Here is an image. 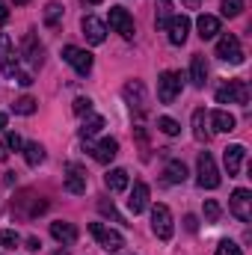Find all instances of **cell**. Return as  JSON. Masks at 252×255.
I'll return each instance as SVG.
<instances>
[{
    "instance_id": "74e56055",
    "label": "cell",
    "mask_w": 252,
    "mask_h": 255,
    "mask_svg": "<svg viewBox=\"0 0 252 255\" xmlns=\"http://www.w3.org/2000/svg\"><path fill=\"white\" fill-rule=\"evenodd\" d=\"M9 21V9H6V0H0V27Z\"/></svg>"
},
{
    "instance_id": "7c38bea8",
    "label": "cell",
    "mask_w": 252,
    "mask_h": 255,
    "mask_svg": "<svg viewBox=\"0 0 252 255\" xmlns=\"http://www.w3.org/2000/svg\"><path fill=\"white\" fill-rule=\"evenodd\" d=\"M65 190L74 193V196H83L86 193V169L77 166V163H68L65 166Z\"/></svg>"
},
{
    "instance_id": "8fae6325",
    "label": "cell",
    "mask_w": 252,
    "mask_h": 255,
    "mask_svg": "<svg viewBox=\"0 0 252 255\" xmlns=\"http://www.w3.org/2000/svg\"><path fill=\"white\" fill-rule=\"evenodd\" d=\"M80 27H83V36H86L89 45H104V39H107V27H104V21H98L95 15H86V18L80 21Z\"/></svg>"
},
{
    "instance_id": "5bb4252c",
    "label": "cell",
    "mask_w": 252,
    "mask_h": 255,
    "mask_svg": "<svg viewBox=\"0 0 252 255\" xmlns=\"http://www.w3.org/2000/svg\"><path fill=\"white\" fill-rule=\"evenodd\" d=\"M244 157H247V148H244L241 142H235V145H229V148L223 151V163H226V172H229V178H235V175L241 172V163H244Z\"/></svg>"
},
{
    "instance_id": "7bdbcfd3",
    "label": "cell",
    "mask_w": 252,
    "mask_h": 255,
    "mask_svg": "<svg viewBox=\"0 0 252 255\" xmlns=\"http://www.w3.org/2000/svg\"><path fill=\"white\" fill-rule=\"evenodd\" d=\"M12 3H15V6H24V3H30V0H12Z\"/></svg>"
},
{
    "instance_id": "ab89813d",
    "label": "cell",
    "mask_w": 252,
    "mask_h": 255,
    "mask_svg": "<svg viewBox=\"0 0 252 255\" xmlns=\"http://www.w3.org/2000/svg\"><path fill=\"white\" fill-rule=\"evenodd\" d=\"M39 247H42V244H39V241H36V238H30V241H27V250H33V253H36V250H39Z\"/></svg>"
},
{
    "instance_id": "30bf717a",
    "label": "cell",
    "mask_w": 252,
    "mask_h": 255,
    "mask_svg": "<svg viewBox=\"0 0 252 255\" xmlns=\"http://www.w3.org/2000/svg\"><path fill=\"white\" fill-rule=\"evenodd\" d=\"M0 68L6 77H15L18 74V57H15V48H12V39L0 33Z\"/></svg>"
},
{
    "instance_id": "1f68e13d",
    "label": "cell",
    "mask_w": 252,
    "mask_h": 255,
    "mask_svg": "<svg viewBox=\"0 0 252 255\" xmlns=\"http://www.w3.org/2000/svg\"><path fill=\"white\" fill-rule=\"evenodd\" d=\"M220 214H223V211H220V205H217L214 199H205V220H208V223H217V220H220Z\"/></svg>"
},
{
    "instance_id": "d6986e66",
    "label": "cell",
    "mask_w": 252,
    "mask_h": 255,
    "mask_svg": "<svg viewBox=\"0 0 252 255\" xmlns=\"http://www.w3.org/2000/svg\"><path fill=\"white\" fill-rule=\"evenodd\" d=\"M51 235H54V241H60V244H65V247L77 241V229H74L71 223H63V220L51 223Z\"/></svg>"
},
{
    "instance_id": "2e32d148",
    "label": "cell",
    "mask_w": 252,
    "mask_h": 255,
    "mask_svg": "<svg viewBox=\"0 0 252 255\" xmlns=\"http://www.w3.org/2000/svg\"><path fill=\"white\" fill-rule=\"evenodd\" d=\"M127 208H130V214H133V217H136V214H142V211L148 208V184H145V181H136V184H133L130 199H127Z\"/></svg>"
},
{
    "instance_id": "ffe728a7",
    "label": "cell",
    "mask_w": 252,
    "mask_h": 255,
    "mask_svg": "<svg viewBox=\"0 0 252 255\" xmlns=\"http://www.w3.org/2000/svg\"><path fill=\"white\" fill-rule=\"evenodd\" d=\"M211 125H214V130H220V133H232L238 128V119L229 110H214L211 113Z\"/></svg>"
},
{
    "instance_id": "52a82bcc",
    "label": "cell",
    "mask_w": 252,
    "mask_h": 255,
    "mask_svg": "<svg viewBox=\"0 0 252 255\" xmlns=\"http://www.w3.org/2000/svg\"><path fill=\"white\" fill-rule=\"evenodd\" d=\"M63 60L71 65L77 74H89V71H92V54L83 51V48H77V45H65L63 48Z\"/></svg>"
},
{
    "instance_id": "d6a6232c",
    "label": "cell",
    "mask_w": 252,
    "mask_h": 255,
    "mask_svg": "<svg viewBox=\"0 0 252 255\" xmlns=\"http://www.w3.org/2000/svg\"><path fill=\"white\" fill-rule=\"evenodd\" d=\"M0 244H3V250H15L18 247V235L12 229H3L0 232Z\"/></svg>"
},
{
    "instance_id": "f1b7e54d",
    "label": "cell",
    "mask_w": 252,
    "mask_h": 255,
    "mask_svg": "<svg viewBox=\"0 0 252 255\" xmlns=\"http://www.w3.org/2000/svg\"><path fill=\"white\" fill-rule=\"evenodd\" d=\"M220 9H223V15H226V18H238V15L244 12V0H223V6H220Z\"/></svg>"
},
{
    "instance_id": "f546056e",
    "label": "cell",
    "mask_w": 252,
    "mask_h": 255,
    "mask_svg": "<svg viewBox=\"0 0 252 255\" xmlns=\"http://www.w3.org/2000/svg\"><path fill=\"white\" fill-rule=\"evenodd\" d=\"M172 3L169 0H157V27H166V21L172 18Z\"/></svg>"
},
{
    "instance_id": "277c9868",
    "label": "cell",
    "mask_w": 252,
    "mask_h": 255,
    "mask_svg": "<svg viewBox=\"0 0 252 255\" xmlns=\"http://www.w3.org/2000/svg\"><path fill=\"white\" fill-rule=\"evenodd\" d=\"M151 232L157 235V241H172V232H175V226H172V211L166 208V205H154L151 208Z\"/></svg>"
},
{
    "instance_id": "7402d4cb",
    "label": "cell",
    "mask_w": 252,
    "mask_h": 255,
    "mask_svg": "<svg viewBox=\"0 0 252 255\" xmlns=\"http://www.w3.org/2000/svg\"><path fill=\"white\" fill-rule=\"evenodd\" d=\"M163 175H166V184H184L187 181V166L181 160H169Z\"/></svg>"
},
{
    "instance_id": "44dd1931",
    "label": "cell",
    "mask_w": 252,
    "mask_h": 255,
    "mask_svg": "<svg viewBox=\"0 0 252 255\" xmlns=\"http://www.w3.org/2000/svg\"><path fill=\"white\" fill-rule=\"evenodd\" d=\"M104 184H107V190H110V193L127 190V184H130V178H127V169H110V172L104 175Z\"/></svg>"
},
{
    "instance_id": "ac0fdd59",
    "label": "cell",
    "mask_w": 252,
    "mask_h": 255,
    "mask_svg": "<svg viewBox=\"0 0 252 255\" xmlns=\"http://www.w3.org/2000/svg\"><path fill=\"white\" fill-rule=\"evenodd\" d=\"M190 83L196 89H202L208 83V65H205V57H199V54L190 60Z\"/></svg>"
},
{
    "instance_id": "5b68a950",
    "label": "cell",
    "mask_w": 252,
    "mask_h": 255,
    "mask_svg": "<svg viewBox=\"0 0 252 255\" xmlns=\"http://www.w3.org/2000/svg\"><path fill=\"white\" fill-rule=\"evenodd\" d=\"M196 166H199V187L202 190H217L220 187V172H217V163H214L211 151H202Z\"/></svg>"
},
{
    "instance_id": "ba28073f",
    "label": "cell",
    "mask_w": 252,
    "mask_h": 255,
    "mask_svg": "<svg viewBox=\"0 0 252 255\" xmlns=\"http://www.w3.org/2000/svg\"><path fill=\"white\" fill-rule=\"evenodd\" d=\"M229 211L232 217H238L241 223H250L252 220V193L250 190H235L232 193V202H229Z\"/></svg>"
},
{
    "instance_id": "6da1fadb",
    "label": "cell",
    "mask_w": 252,
    "mask_h": 255,
    "mask_svg": "<svg viewBox=\"0 0 252 255\" xmlns=\"http://www.w3.org/2000/svg\"><path fill=\"white\" fill-rule=\"evenodd\" d=\"M181 89H184V74H178V71H163V74L157 77V98H160V104H172V101L181 95Z\"/></svg>"
},
{
    "instance_id": "3957f363",
    "label": "cell",
    "mask_w": 252,
    "mask_h": 255,
    "mask_svg": "<svg viewBox=\"0 0 252 255\" xmlns=\"http://www.w3.org/2000/svg\"><path fill=\"white\" fill-rule=\"evenodd\" d=\"M89 235L98 241V247L101 250H107V253H119L122 247H125V238L116 232V229H107L104 223H89Z\"/></svg>"
},
{
    "instance_id": "4fadbf2b",
    "label": "cell",
    "mask_w": 252,
    "mask_h": 255,
    "mask_svg": "<svg viewBox=\"0 0 252 255\" xmlns=\"http://www.w3.org/2000/svg\"><path fill=\"white\" fill-rule=\"evenodd\" d=\"M166 30H169V42L172 45H184L187 42V33H190V18L187 15H172L166 21Z\"/></svg>"
},
{
    "instance_id": "7a4b0ae2",
    "label": "cell",
    "mask_w": 252,
    "mask_h": 255,
    "mask_svg": "<svg viewBox=\"0 0 252 255\" xmlns=\"http://www.w3.org/2000/svg\"><path fill=\"white\" fill-rule=\"evenodd\" d=\"M217 101L220 104H241V107H247L250 104V86H247V80H229L226 86H220L217 89Z\"/></svg>"
},
{
    "instance_id": "60d3db41",
    "label": "cell",
    "mask_w": 252,
    "mask_h": 255,
    "mask_svg": "<svg viewBox=\"0 0 252 255\" xmlns=\"http://www.w3.org/2000/svg\"><path fill=\"white\" fill-rule=\"evenodd\" d=\"M80 3H83V6H98L101 0H80Z\"/></svg>"
},
{
    "instance_id": "83f0119b",
    "label": "cell",
    "mask_w": 252,
    "mask_h": 255,
    "mask_svg": "<svg viewBox=\"0 0 252 255\" xmlns=\"http://www.w3.org/2000/svg\"><path fill=\"white\" fill-rule=\"evenodd\" d=\"M157 128H160L166 136H178V133H181V125H178L175 119H169V116H160V119H157Z\"/></svg>"
},
{
    "instance_id": "484cf974",
    "label": "cell",
    "mask_w": 252,
    "mask_h": 255,
    "mask_svg": "<svg viewBox=\"0 0 252 255\" xmlns=\"http://www.w3.org/2000/svg\"><path fill=\"white\" fill-rule=\"evenodd\" d=\"M60 18H63V3L51 0V3L45 6V24H48V27H57V24H60Z\"/></svg>"
},
{
    "instance_id": "603a6c76",
    "label": "cell",
    "mask_w": 252,
    "mask_h": 255,
    "mask_svg": "<svg viewBox=\"0 0 252 255\" xmlns=\"http://www.w3.org/2000/svg\"><path fill=\"white\" fill-rule=\"evenodd\" d=\"M24 160H27L30 166L45 163V148H42L39 142H24Z\"/></svg>"
},
{
    "instance_id": "4dcf8cb0",
    "label": "cell",
    "mask_w": 252,
    "mask_h": 255,
    "mask_svg": "<svg viewBox=\"0 0 252 255\" xmlns=\"http://www.w3.org/2000/svg\"><path fill=\"white\" fill-rule=\"evenodd\" d=\"M217 255H244V253H241V247H238L235 241H229V238H226V241H220V244H217Z\"/></svg>"
},
{
    "instance_id": "d4e9b609",
    "label": "cell",
    "mask_w": 252,
    "mask_h": 255,
    "mask_svg": "<svg viewBox=\"0 0 252 255\" xmlns=\"http://www.w3.org/2000/svg\"><path fill=\"white\" fill-rule=\"evenodd\" d=\"M36 107H39V101H36V98H30V95L18 98V101L12 104V110H15L18 116H33V113H36Z\"/></svg>"
},
{
    "instance_id": "9a60e30c",
    "label": "cell",
    "mask_w": 252,
    "mask_h": 255,
    "mask_svg": "<svg viewBox=\"0 0 252 255\" xmlns=\"http://www.w3.org/2000/svg\"><path fill=\"white\" fill-rule=\"evenodd\" d=\"M89 151H92V157L98 160V163H110L116 154H119V142L113 139V136H104L101 142H95V145H89Z\"/></svg>"
},
{
    "instance_id": "f35d334b",
    "label": "cell",
    "mask_w": 252,
    "mask_h": 255,
    "mask_svg": "<svg viewBox=\"0 0 252 255\" xmlns=\"http://www.w3.org/2000/svg\"><path fill=\"white\" fill-rule=\"evenodd\" d=\"M181 3H184L187 9H199V6H202V0H181Z\"/></svg>"
},
{
    "instance_id": "836d02e7",
    "label": "cell",
    "mask_w": 252,
    "mask_h": 255,
    "mask_svg": "<svg viewBox=\"0 0 252 255\" xmlns=\"http://www.w3.org/2000/svg\"><path fill=\"white\" fill-rule=\"evenodd\" d=\"M92 110V101L89 98H74V113L77 116H83V113H89Z\"/></svg>"
},
{
    "instance_id": "9c48e42d",
    "label": "cell",
    "mask_w": 252,
    "mask_h": 255,
    "mask_svg": "<svg viewBox=\"0 0 252 255\" xmlns=\"http://www.w3.org/2000/svg\"><path fill=\"white\" fill-rule=\"evenodd\" d=\"M110 27H113L122 39H133V18H130V12L122 9V6H113V9H110Z\"/></svg>"
},
{
    "instance_id": "d590c367",
    "label": "cell",
    "mask_w": 252,
    "mask_h": 255,
    "mask_svg": "<svg viewBox=\"0 0 252 255\" xmlns=\"http://www.w3.org/2000/svg\"><path fill=\"white\" fill-rule=\"evenodd\" d=\"M98 208H101V214H110V217H113L116 223H122V217L116 214V208H113V202H107V199H101V202H98Z\"/></svg>"
},
{
    "instance_id": "cb8c5ba5",
    "label": "cell",
    "mask_w": 252,
    "mask_h": 255,
    "mask_svg": "<svg viewBox=\"0 0 252 255\" xmlns=\"http://www.w3.org/2000/svg\"><path fill=\"white\" fill-rule=\"evenodd\" d=\"M193 136H196L199 142H208V139H211V130L205 128V110H196V113H193Z\"/></svg>"
},
{
    "instance_id": "b9f144b4",
    "label": "cell",
    "mask_w": 252,
    "mask_h": 255,
    "mask_svg": "<svg viewBox=\"0 0 252 255\" xmlns=\"http://www.w3.org/2000/svg\"><path fill=\"white\" fill-rule=\"evenodd\" d=\"M3 128H6V116H3V113H0V130H3Z\"/></svg>"
},
{
    "instance_id": "e0dca14e",
    "label": "cell",
    "mask_w": 252,
    "mask_h": 255,
    "mask_svg": "<svg viewBox=\"0 0 252 255\" xmlns=\"http://www.w3.org/2000/svg\"><path fill=\"white\" fill-rule=\"evenodd\" d=\"M196 30H199V36L208 42V39H214V36L220 33V18H217V15H205V12H202V15L196 18Z\"/></svg>"
},
{
    "instance_id": "e575fe53",
    "label": "cell",
    "mask_w": 252,
    "mask_h": 255,
    "mask_svg": "<svg viewBox=\"0 0 252 255\" xmlns=\"http://www.w3.org/2000/svg\"><path fill=\"white\" fill-rule=\"evenodd\" d=\"M6 148H12V151H18V148H24V139L12 130V133H6Z\"/></svg>"
},
{
    "instance_id": "8992f818",
    "label": "cell",
    "mask_w": 252,
    "mask_h": 255,
    "mask_svg": "<svg viewBox=\"0 0 252 255\" xmlns=\"http://www.w3.org/2000/svg\"><path fill=\"white\" fill-rule=\"evenodd\" d=\"M217 57L223 63H232V65H241L244 63V48H241V39L235 33H226L220 42H217Z\"/></svg>"
},
{
    "instance_id": "8d00e7d4",
    "label": "cell",
    "mask_w": 252,
    "mask_h": 255,
    "mask_svg": "<svg viewBox=\"0 0 252 255\" xmlns=\"http://www.w3.org/2000/svg\"><path fill=\"white\" fill-rule=\"evenodd\" d=\"M184 229H187V232H199V220H196L193 214H187V217H184Z\"/></svg>"
},
{
    "instance_id": "4316f807",
    "label": "cell",
    "mask_w": 252,
    "mask_h": 255,
    "mask_svg": "<svg viewBox=\"0 0 252 255\" xmlns=\"http://www.w3.org/2000/svg\"><path fill=\"white\" fill-rule=\"evenodd\" d=\"M101 128H104V116H89V119L83 122V128H80V136L89 139V136H95Z\"/></svg>"
}]
</instances>
